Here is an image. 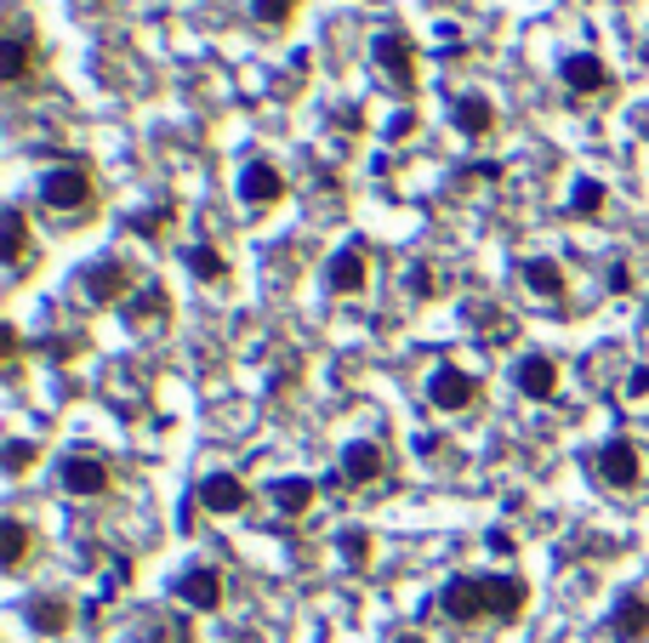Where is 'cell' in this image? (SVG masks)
I'll use <instances>...</instances> for the list:
<instances>
[{"mask_svg":"<svg viewBox=\"0 0 649 643\" xmlns=\"http://www.w3.org/2000/svg\"><path fill=\"white\" fill-rule=\"evenodd\" d=\"M439 609L444 621L456 626H473V621H490V598H485V575H456L451 587L439 592Z\"/></svg>","mask_w":649,"mask_h":643,"instance_id":"1","label":"cell"},{"mask_svg":"<svg viewBox=\"0 0 649 643\" xmlns=\"http://www.w3.org/2000/svg\"><path fill=\"white\" fill-rule=\"evenodd\" d=\"M370 57L382 63V75L393 80V91H417V46H410V35L382 29V35L370 41Z\"/></svg>","mask_w":649,"mask_h":643,"instance_id":"2","label":"cell"},{"mask_svg":"<svg viewBox=\"0 0 649 643\" xmlns=\"http://www.w3.org/2000/svg\"><path fill=\"white\" fill-rule=\"evenodd\" d=\"M41 199L52 211H86L97 188H91V172H80V165H57V172L41 177Z\"/></svg>","mask_w":649,"mask_h":643,"instance_id":"3","label":"cell"},{"mask_svg":"<svg viewBox=\"0 0 649 643\" xmlns=\"http://www.w3.org/2000/svg\"><path fill=\"white\" fill-rule=\"evenodd\" d=\"M593 467H598V479L609 490H638V479H643V456H638L632 438H609V445L593 456Z\"/></svg>","mask_w":649,"mask_h":643,"instance_id":"4","label":"cell"},{"mask_svg":"<svg viewBox=\"0 0 649 643\" xmlns=\"http://www.w3.org/2000/svg\"><path fill=\"white\" fill-rule=\"evenodd\" d=\"M473 399H478V382L467 377L462 364H439L433 377H428V404H433V411H444V416L467 411Z\"/></svg>","mask_w":649,"mask_h":643,"instance_id":"5","label":"cell"},{"mask_svg":"<svg viewBox=\"0 0 649 643\" xmlns=\"http://www.w3.org/2000/svg\"><path fill=\"white\" fill-rule=\"evenodd\" d=\"M57 484H63L68 495L91 501V495L109 490V461L91 456V450H75V456H63V467H57Z\"/></svg>","mask_w":649,"mask_h":643,"instance_id":"6","label":"cell"},{"mask_svg":"<svg viewBox=\"0 0 649 643\" xmlns=\"http://www.w3.org/2000/svg\"><path fill=\"white\" fill-rule=\"evenodd\" d=\"M131 291V274H126V262H91L86 274H80V296L91 302V308H109V302H120Z\"/></svg>","mask_w":649,"mask_h":643,"instance_id":"7","label":"cell"},{"mask_svg":"<svg viewBox=\"0 0 649 643\" xmlns=\"http://www.w3.org/2000/svg\"><path fill=\"white\" fill-rule=\"evenodd\" d=\"M325 285H331L336 296H359V291L370 285V257H365V246H342V251L325 262Z\"/></svg>","mask_w":649,"mask_h":643,"instance_id":"8","label":"cell"},{"mask_svg":"<svg viewBox=\"0 0 649 643\" xmlns=\"http://www.w3.org/2000/svg\"><path fill=\"white\" fill-rule=\"evenodd\" d=\"M382 472H388L382 445H370V438H359V445L342 450V472H336V479H342V484H354V490H365V484L382 479Z\"/></svg>","mask_w":649,"mask_h":643,"instance_id":"9","label":"cell"},{"mask_svg":"<svg viewBox=\"0 0 649 643\" xmlns=\"http://www.w3.org/2000/svg\"><path fill=\"white\" fill-rule=\"evenodd\" d=\"M485 598H490V621L512 626L530 603V587L519 581V575H485Z\"/></svg>","mask_w":649,"mask_h":643,"instance_id":"10","label":"cell"},{"mask_svg":"<svg viewBox=\"0 0 649 643\" xmlns=\"http://www.w3.org/2000/svg\"><path fill=\"white\" fill-rule=\"evenodd\" d=\"M609 637L615 643H643L649 637V592H621V598H615Z\"/></svg>","mask_w":649,"mask_h":643,"instance_id":"11","label":"cell"},{"mask_svg":"<svg viewBox=\"0 0 649 643\" xmlns=\"http://www.w3.org/2000/svg\"><path fill=\"white\" fill-rule=\"evenodd\" d=\"M171 592H177V603H183V609H217V603H223V575H217L212 564L183 569Z\"/></svg>","mask_w":649,"mask_h":643,"instance_id":"12","label":"cell"},{"mask_svg":"<svg viewBox=\"0 0 649 643\" xmlns=\"http://www.w3.org/2000/svg\"><path fill=\"white\" fill-rule=\"evenodd\" d=\"M512 382H519L524 399H553V393H559V359H547V353H524L519 364H512Z\"/></svg>","mask_w":649,"mask_h":643,"instance_id":"13","label":"cell"},{"mask_svg":"<svg viewBox=\"0 0 649 643\" xmlns=\"http://www.w3.org/2000/svg\"><path fill=\"white\" fill-rule=\"evenodd\" d=\"M246 501H251V490H246L239 472H212V479H199V506L205 513H239Z\"/></svg>","mask_w":649,"mask_h":643,"instance_id":"14","label":"cell"},{"mask_svg":"<svg viewBox=\"0 0 649 643\" xmlns=\"http://www.w3.org/2000/svg\"><path fill=\"white\" fill-rule=\"evenodd\" d=\"M239 199H246V206H273V199H285V177L273 172L268 160H251L246 172H239Z\"/></svg>","mask_w":649,"mask_h":643,"instance_id":"15","label":"cell"},{"mask_svg":"<svg viewBox=\"0 0 649 643\" xmlns=\"http://www.w3.org/2000/svg\"><path fill=\"white\" fill-rule=\"evenodd\" d=\"M451 120H456L462 138H490V131H496V109H490V97H478V91H462L456 97Z\"/></svg>","mask_w":649,"mask_h":643,"instance_id":"16","label":"cell"},{"mask_svg":"<svg viewBox=\"0 0 649 643\" xmlns=\"http://www.w3.org/2000/svg\"><path fill=\"white\" fill-rule=\"evenodd\" d=\"M564 86L575 91V97H593V91H604L609 86V69H604V57H593V52H575V57H564Z\"/></svg>","mask_w":649,"mask_h":643,"instance_id":"17","label":"cell"},{"mask_svg":"<svg viewBox=\"0 0 649 643\" xmlns=\"http://www.w3.org/2000/svg\"><path fill=\"white\" fill-rule=\"evenodd\" d=\"M519 274H524V285H530L536 296H547V302H559V296H564V268H559L553 257H530V262L519 268Z\"/></svg>","mask_w":649,"mask_h":643,"instance_id":"18","label":"cell"},{"mask_svg":"<svg viewBox=\"0 0 649 643\" xmlns=\"http://www.w3.org/2000/svg\"><path fill=\"white\" fill-rule=\"evenodd\" d=\"M314 501H320V484L314 479H280V484H273V506H280L285 519H302Z\"/></svg>","mask_w":649,"mask_h":643,"instance_id":"19","label":"cell"},{"mask_svg":"<svg viewBox=\"0 0 649 643\" xmlns=\"http://www.w3.org/2000/svg\"><path fill=\"white\" fill-rule=\"evenodd\" d=\"M29 626L46 632V637H63L68 632V603L63 598H34L29 603Z\"/></svg>","mask_w":649,"mask_h":643,"instance_id":"20","label":"cell"},{"mask_svg":"<svg viewBox=\"0 0 649 643\" xmlns=\"http://www.w3.org/2000/svg\"><path fill=\"white\" fill-rule=\"evenodd\" d=\"M29 57H34L29 35H7V41H0V80L18 86V80L29 75Z\"/></svg>","mask_w":649,"mask_h":643,"instance_id":"21","label":"cell"},{"mask_svg":"<svg viewBox=\"0 0 649 643\" xmlns=\"http://www.w3.org/2000/svg\"><path fill=\"white\" fill-rule=\"evenodd\" d=\"M0 564H7V569H23L29 564V524L23 519L0 524Z\"/></svg>","mask_w":649,"mask_h":643,"instance_id":"22","label":"cell"},{"mask_svg":"<svg viewBox=\"0 0 649 643\" xmlns=\"http://www.w3.org/2000/svg\"><path fill=\"white\" fill-rule=\"evenodd\" d=\"M188 274L205 280V285H217V280H228V257L217 246H188Z\"/></svg>","mask_w":649,"mask_h":643,"instance_id":"23","label":"cell"},{"mask_svg":"<svg viewBox=\"0 0 649 643\" xmlns=\"http://www.w3.org/2000/svg\"><path fill=\"white\" fill-rule=\"evenodd\" d=\"M570 217H604V183L581 177V183L570 188Z\"/></svg>","mask_w":649,"mask_h":643,"instance_id":"24","label":"cell"},{"mask_svg":"<svg viewBox=\"0 0 649 643\" xmlns=\"http://www.w3.org/2000/svg\"><path fill=\"white\" fill-rule=\"evenodd\" d=\"M7 262H12V268H23V262H29V222H23V211H18V206L7 211Z\"/></svg>","mask_w":649,"mask_h":643,"instance_id":"25","label":"cell"},{"mask_svg":"<svg viewBox=\"0 0 649 643\" xmlns=\"http://www.w3.org/2000/svg\"><path fill=\"white\" fill-rule=\"evenodd\" d=\"M336 547H342V558L359 569V564H370V547H376V541H370V530H342Z\"/></svg>","mask_w":649,"mask_h":643,"instance_id":"26","label":"cell"},{"mask_svg":"<svg viewBox=\"0 0 649 643\" xmlns=\"http://www.w3.org/2000/svg\"><path fill=\"white\" fill-rule=\"evenodd\" d=\"M126 314H131V325H137V319H165V291H160V285H143V296H137Z\"/></svg>","mask_w":649,"mask_h":643,"instance_id":"27","label":"cell"},{"mask_svg":"<svg viewBox=\"0 0 649 643\" xmlns=\"http://www.w3.org/2000/svg\"><path fill=\"white\" fill-rule=\"evenodd\" d=\"M404 291H410V296H422V302H428V296H439L433 268H428V262H410V268H404Z\"/></svg>","mask_w":649,"mask_h":643,"instance_id":"28","label":"cell"},{"mask_svg":"<svg viewBox=\"0 0 649 643\" xmlns=\"http://www.w3.org/2000/svg\"><path fill=\"white\" fill-rule=\"evenodd\" d=\"M29 467H34V445H29V438H12V445H7V472L18 479V472H29Z\"/></svg>","mask_w":649,"mask_h":643,"instance_id":"29","label":"cell"},{"mask_svg":"<svg viewBox=\"0 0 649 643\" xmlns=\"http://www.w3.org/2000/svg\"><path fill=\"white\" fill-rule=\"evenodd\" d=\"M251 12H257L262 23H285V18L296 12V0H251Z\"/></svg>","mask_w":649,"mask_h":643,"instance_id":"30","label":"cell"},{"mask_svg":"<svg viewBox=\"0 0 649 643\" xmlns=\"http://www.w3.org/2000/svg\"><path fill=\"white\" fill-rule=\"evenodd\" d=\"M165 222H171V206H160V211H149V217H131V233L154 240V233H165Z\"/></svg>","mask_w":649,"mask_h":643,"instance_id":"31","label":"cell"},{"mask_svg":"<svg viewBox=\"0 0 649 643\" xmlns=\"http://www.w3.org/2000/svg\"><path fill=\"white\" fill-rule=\"evenodd\" d=\"M18 348H23V336H18L12 325H0V359H7V364H18Z\"/></svg>","mask_w":649,"mask_h":643,"instance_id":"32","label":"cell"},{"mask_svg":"<svg viewBox=\"0 0 649 643\" xmlns=\"http://www.w3.org/2000/svg\"><path fill=\"white\" fill-rule=\"evenodd\" d=\"M609 291H615V296H627V291H632V274H627V262H615V268H609Z\"/></svg>","mask_w":649,"mask_h":643,"instance_id":"33","label":"cell"},{"mask_svg":"<svg viewBox=\"0 0 649 643\" xmlns=\"http://www.w3.org/2000/svg\"><path fill=\"white\" fill-rule=\"evenodd\" d=\"M627 393H632V399H643V393H649V364H643V370H632V377H627Z\"/></svg>","mask_w":649,"mask_h":643,"instance_id":"34","label":"cell"},{"mask_svg":"<svg viewBox=\"0 0 649 643\" xmlns=\"http://www.w3.org/2000/svg\"><path fill=\"white\" fill-rule=\"evenodd\" d=\"M490 553H512V535L507 530H490Z\"/></svg>","mask_w":649,"mask_h":643,"instance_id":"35","label":"cell"},{"mask_svg":"<svg viewBox=\"0 0 649 643\" xmlns=\"http://www.w3.org/2000/svg\"><path fill=\"white\" fill-rule=\"evenodd\" d=\"M393 643H428V637H422V632H399Z\"/></svg>","mask_w":649,"mask_h":643,"instance_id":"36","label":"cell"},{"mask_svg":"<svg viewBox=\"0 0 649 643\" xmlns=\"http://www.w3.org/2000/svg\"><path fill=\"white\" fill-rule=\"evenodd\" d=\"M638 131H643V138H649V103H643V115H638Z\"/></svg>","mask_w":649,"mask_h":643,"instance_id":"37","label":"cell"},{"mask_svg":"<svg viewBox=\"0 0 649 643\" xmlns=\"http://www.w3.org/2000/svg\"><path fill=\"white\" fill-rule=\"evenodd\" d=\"M643 319H649V308H643Z\"/></svg>","mask_w":649,"mask_h":643,"instance_id":"38","label":"cell"}]
</instances>
